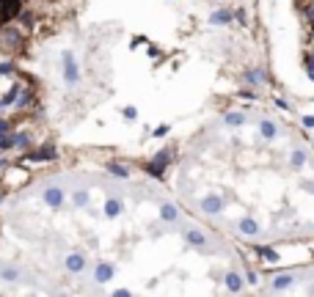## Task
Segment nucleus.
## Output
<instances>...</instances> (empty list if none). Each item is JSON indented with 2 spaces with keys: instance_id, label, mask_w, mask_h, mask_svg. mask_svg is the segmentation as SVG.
Listing matches in <instances>:
<instances>
[{
  "instance_id": "nucleus-2",
  "label": "nucleus",
  "mask_w": 314,
  "mask_h": 297,
  "mask_svg": "<svg viewBox=\"0 0 314 297\" xmlns=\"http://www.w3.org/2000/svg\"><path fill=\"white\" fill-rule=\"evenodd\" d=\"M177 198L199 223L246 242L314 237V146L265 110L207 124L179 160Z\"/></svg>"
},
{
  "instance_id": "nucleus-1",
  "label": "nucleus",
  "mask_w": 314,
  "mask_h": 297,
  "mask_svg": "<svg viewBox=\"0 0 314 297\" xmlns=\"http://www.w3.org/2000/svg\"><path fill=\"white\" fill-rule=\"evenodd\" d=\"M20 261L44 292H160L193 261L234 259L218 231L163 190L105 171L52 173L6 207Z\"/></svg>"
}]
</instances>
